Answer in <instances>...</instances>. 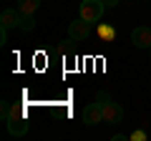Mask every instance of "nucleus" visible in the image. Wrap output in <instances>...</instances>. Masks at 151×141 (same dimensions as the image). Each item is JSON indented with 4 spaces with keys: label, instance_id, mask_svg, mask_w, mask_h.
Here are the masks:
<instances>
[{
    "label": "nucleus",
    "instance_id": "obj_1",
    "mask_svg": "<svg viewBox=\"0 0 151 141\" xmlns=\"http://www.w3.org/2000/svg\"><path fill=\"white\" fill-rule=\"evenodd\" d=\"M96 101L101 103V109H103V124H113V126L121 124V119H124V109H121V103H116L106 91H98L96 93Z\"/></svg>",
    "mask_w": 151,
    "mask_h": 141
},
{
    "label": "nucleus",
    "instance_id": "obj_2",
    "mask_svg": "<svg viewBox=\"0 0 151 141\" xmlns=\"http://www.w3.org/2000/svg\"><path fill=\"white\" fill-rule=\"evenodd\" d=\"M5 126H8V134H10V136H25L28 129H30L28 116H25V109L18 106V103H13V106H10V116H8Z\"/></svg>",
    "mask_w": 151,
    "mask_h": 141
},
{
    "label": "nucleus",
    "instance_id": "obj_3",
    "mask_svg": "<svg viewBox=\"0 0 151 141\" xmlns=\"http://www.w3.org/2000/svg\"><path fill=\"white\" fill-rule=\"evenodd\" d=\"M103 10H106L103 0H83L81 8H78L81 18H83V20H88V23H98L103 18Z\"/></svg>",
    "mask_w": 151,
    "mask_h": 141
},
{
    "label": "nucleus",
    "instance_id": "obj_4",
    "mask_svg": "<svg viewBox=\"0 0 151 141\" xmlns=\"http://www.w3.org/2000/svg\"><path fill=\"white\" fill-rule=\"evenodd\" d=\"M91 25H93V23L83 20V18L73 20V23L68 25V38L73 40V43H81V40H86L88 35H91Z\"/></svg>",
    "mask_w": 151,
    "mask_h": 141
},
{
    "label": "nucleus",
    "instance_id": "obj_5",
    "mask_svg": "<svg viewBox=\"0 0 151 141\" xmlns=\"http://www.w3.org/2000/svg\"><path fill=\"white\" fill-rule=\"evenodd\" d=\"M10 28H18V8L15 10L5 8L0 13V43H8V30Z\"/></svg>",
    "mask_w": 151,
    "mask_h": 141
},
{
    "label": "nucleus",
    "instance_id": "obj_6",
    "mask_svg": "<svg viewBox=\"0 0 151 141\" xmlns=\"http://www.w3.org/2000/svg\"><path fill=\"white\" fill-rule=\"evenodd\" d=\"M83 124H86V126L103 124V109H101V103H98V101L88 103L86 109H83Z\"/></svg>",
    "mask_w": 151,
    "mask_h": 141
},
{
    "label": "nucleus",
    "instance_id": "obj_7",
    "mask_svg": "<svg viewBox=\"0 0 151 141\" xmlns=\"http://www.w3.org/2000/svg\"><path fill=\"white\" fill-rule=\"evenodd\" d=\"M131 43L136 48H151V28L146 25H139L131 30Z\"/></svg>",
    "mask_w": 151,
    "mask_h": 141
},
{
    "label": "nucleus",
    "instance_id": "obj_8",
    "mask_svg": "<svg viewBox=\"0 0 151 141\" xmlns=\"http://www.w3.org/2000/svg\"><path fill=\"white\" fill-rule=\"evenodd\" d=\"M33 28H35V15H28V13H20V10H18V30L30 33Z\"/></svg>",
    "mask_w": 151,
    "mask_h": 141
},
{
    "label": "nucleus",
    "instance_id": "obj_9",
    "mask_svg": "<svg viewBox=\"0 0 151 141\" xmlns=\"http://www.w3.org/2000/svg\"><path fill=\"white\" fill-rule=\"evenodd\" d=\"M40 8V0H18V10L28 13V15H35V10Z\"/></svg>",
    "mask_w": 151,
    "mask_h": 141
},
{
    "label": "nucleus",
    "instance_id": "obj_10",
    "mask_svg": "<svg viewBox=\"0 0 151 141\" xmlns=\"http://www.w3.org/2000/svg\"><path fill=\"white\" fill-rule=\"evenodd\" d=\"M98 35H101L103 40H111L113 35H116V30H113L111 25H98Z\"/></svg>",
    "mask_w": 151,
    "mask_h": 141
},
{
    "label": "nucleus",
    "instance_id": "obj_11",
    "mask_svg": "<svg viewBox=\"0 0 151 141\" xmlns=\"http://www.w3.org/2000/svg\"><path fill=\"white\" fill-rule=\"evenodd\" d=\"M129 139H131V141H146L149 136H146V131H139V129H136V131H131V134H129Z\"/></svg>",
    "mask_w": 151,
    "mask_h": 141
},
{
    "label": "nucleus",
    "instance_id": "obj_12",
    "mask_svg": "<svg viewBox=\"0 0 151 141\" xmlns=\"http://www.w3.org/2000/svg\"><path fill=\"white\" fill-rule=\"evenodd\" d=\"M0 116H3V121H8V116H10V103L8 101L0 103Z\"/></svg>",
    "mask_w": 151,
    "mask_h": 141
},
{
    "label": "nucleus",
    "instance_id": "obj_13",
    "mask_svg": "<svg viewBox=\"0 0 151 141\" xmlns=\"http://www.w3.org/2000/svg\"><path fill=\"white\" fill-rule=\"evenodd\" d=\"M103 5H106V8H116V5H119V0H103Z\"/></svg>",
    "mask_w": 151,
    "mask_h": 141
},
{
    "label": "nucleus",
    "instance_id": "obj_14",
    "mask_svg": "<svg viewBox=\"0 0 151 141\" xmlns=\"http://www.w3.org/2000/svg\"><path fill=\"white\" fill-rule=\"evenodd\" d=\"M126 139H129L126 134H116V136H113V141H126Z\"/></svg>",
    "mask_w": 151,
    "mask_h": 141
}]
</instances>
